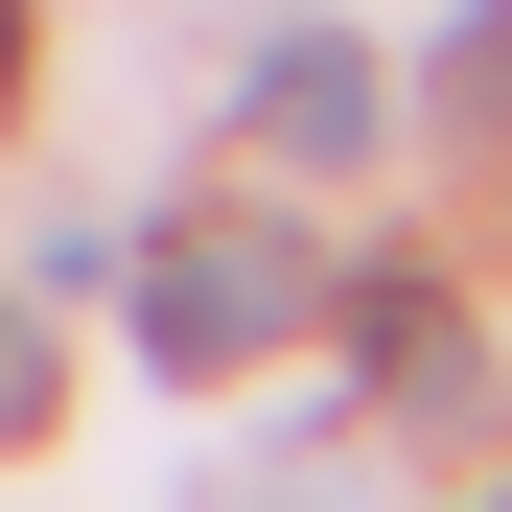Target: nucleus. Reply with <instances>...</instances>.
Segmentation results:
<instances>
[{
	"instance_id": "obj_1",
	"label": "nucleus",
	"mask_w": 512,
	"mask_h": 512,
	"mask_svg": "<svg viewBox=\"0 0 512 512\" xmlns=\"http://www.w3.org/2000/svg\"><path fill=\"white\" fill-rule=\"evenodd\" d=\"M303 303H326L303 210H210V233H163V256H140V350H163V373H256Z\"/></svg>"
},
{
	"instance_id": "obj_2",
	"label": "nucleus",
	"mask_w": 512,
	"mask_h": 512,
	"mask_svg": "<svg viewBox=\"0 0 512 512\" xmlns=\"http://www.w3.org/2000/svg\"><path fill=\"white\" fill-rule=\"evenodd\" d=\"M256 140H280V163H350V140H373V47H326V24L256 47Z\"/></svg>"
},
{
	"instance_id": "obj_3",
	"label": "nucleus",
	"mask_w": 512,
	"mask_h": 512,
	"mask_svg": "<svg viewBox=\"0 0 512 512\" xmlns=\"http://www.w3.org/2000/svg\"><path fill=\"white\" fill-rule=\"evenodd\" d=\"M419 117H443V140H512V0H466V47L419 70Z\"/></svg>"
},
{
	"instance_id": "obj_4",
	"label": "nucleus",
	"mask_w": 512,
	"mask_h": 512,
	"mask_svg": "<svg viewBox=\"0 0 512 512\" xmlns=\"http://www.w3.org/2000/svg\"><path fill=\"white\" fill-rule=\"evenodd\" d=\"M24 419H47V326L0 303V443H24Z\"/></svg>"
},
{
	"instance_id": "obj_5",
	"label": "nucleus",
	"mask_w": 512,
	"mask_h": 512,
	"mask_svg": "<svg viewBox=\"0 0 512 512\" xmlns=\"http://www.w3.org/2000/svg\"><path fill=\"white\" fill-rule=\"evenodd\" d=\"M0 94H24V0H0Z\"/></svg>"
}]
</instances>
